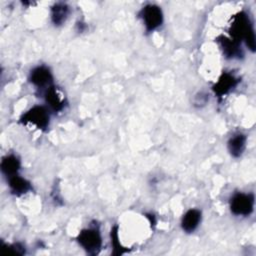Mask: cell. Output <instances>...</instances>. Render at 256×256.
<instances>
[{
    "instance_id": "1",
    "label": "cell",
    "mask_w": 256,
    "mask_h": 256,
    "mask_svg": "<svg viewBox=\"0 0 256 256\" xmlns=\"http://www.w3.org/2000/svg\"><path fill=\"white\" fill-rule=\"evenodd\" d=\"M230 34L232 36V40L236 43H239L241 39H244L247 46L254 50L255 48V37H254V31L251 26V23L249 21V18L247 15L243 12L237 14L230 26Z\"/></svg>"
},
{
    "instance_id": "2",
    "label": "cell",
    "mask_w": 256,
    "mask_h": 256,
    "mask_svg": "<svg viewBox=\"0 0 256 256\" xmlns=\"http://www.w3.org/2000/svg\"><path fill=\"white\" fill-rule=\"evenodd\" d=\"M77 240L79 244L90 254H97L101 248L102 240L99 231L95 228H88L82 230Z\"/></svg>"
},
{
    "instance_id": "3",
    "label": "cell",
    "mask_w": 256,
    "mask_h": 256,
    "mask_svg": "<svg viewBox=\"0 0 256 256\" xmlns=\"http://www.w3.org/2000/svg\"><path fill=\"white\" fill-rule=\"evenodd\" d=\"M21 122L33 124L39 129H45L49 124L48 111L43 106H34L22 116Z\"/></svg>"
},
{
    "instance_id": "4",
    "label": "cell",
    "mask_w": 256,
    "mask_h": 256,
    "mask_svg": "<svg viewBox=\"0 0 256 256\" xmlns=\"http://www.w3.org/2000/svg\"><path fill=\"white\" fill-rule=\"evenodd\" d=\"M254 197L251 194L238 193L235 194L230 202V208L235 215H249L253 210Z\"/></svg>"
},
{
    "instance_id": "5",
    "label": "cell",
    "mask_w": 256,
    "mask_h": 256,
    "mask_svg": "<svg viewBox=\"0 0 256 256\" xmlns=\"http://www.w3.org/2000/svg\"><path fill=\"white\" fill-rule=\"evenodd\" d=\"M142 18L147 31H153L161 25L163 15L158 6L147 5L142 9Z\"/></svg>"
},
{
    "instance_id": "6",
    "label": "cell",
    "mask_w": 256,
    "mask_h": 256,
    "mask_svg": "<svg viewBox=\"0 0 256 256\" xmlns=\"http://www.w3.org/2000/svg\"><path fill=\"white\" fill-rule=\"evenodd\" d=\"M238 83V80L229 73H223L217 83L213 86V90L215 94L219 97L227 94L230 90H232Z\"/></svg>"
},
{
    "instance_id": "7",
    "label": "cell",
    "mask_w": 256,
    "mask_h": 256,
    "mask_svg": "<svg viewBox=\"0 0 256 256\" xmlns=\"http://www.w3.org/2000/svg\"><path fill=\"white\" fill-rule=\"evenodd\" d=\"M30 81L37 87L46 86L50 84L52 81L51 72L47 67H36L30 73Z\"/></svg>"
},
{
    "instance_id": "8",
    "label": "cell",
    "mask_w": 256,
    "mask_h": 256,
    "mask_svg": "<svg viewBox=\"0 0 256 256\" xmlns=\"http://www.w3.org/2000/svg\"><path fill=\"white\" fill-rule=\"evenodd\" d=\"M201 221V212L197 209L188 210L182 218V229L188 233L193 232Z\"/></svg>"
},
{
    "instance_id": "9",
    "label": "cell",
    "mask_w": 256,
    "mask_h": 256,
    "mask_svg": "<svg viewBox=\"0 0 256 256\" xmlns=\"http://www.w3.org/2000/svg\"><path fill=\"white\" fill-rule=\"evenodd\" d=\"M9 187L11 192L16 195H22L31 189L30 183L17 174L9 177Z\"/></svg>"
},
{
    "instance_id": "10",
    "label": "cell",
    "mask_w": 256,
    "mask_h": 256,
    "mask_svg": "<svg viewBox=\"0 0 256 256\" xmlns=\"http://www.w3.org/2000/svg\"><path fill=\"white\" fill-rule=\"evenodd\" d=\"M246 146V137L242 134L233 136L228 142V149L233 157H239L242 155Z\"/></svg>"
},
{
    "instance_id": "11",
    "label": "cell",
    "mask_w": 256,
    "mask_h": 256,
    "mask_svg": "<svg viewBox=\"0 0 256 256\" xmlns=\"http://www.w3.org/2000/svg\"><path fill=\"white\" fill-rule=\"evenodd\" d=\"M19 168L20 162L18 158L15 157L14 155H7L1 161V170L5 175L9 177L16 175Z\"/></svg>"
},
{
    "instance_id": "12",
    "label": "cell",
    "mask_w": 256,
    "mask_h": 256,
    "mask_svg": "<svg viewBox=\"0 0 256 256\" xmlns=\"http://www.w3.org/2000/svg\"><path fill=\"white\" fill-rule=\"evenodd\" d=\"M69 9L67 5L63 3H57L55 4L51 9V19L52 22L55 25H61L63 22H65L67 16H68Z\"/></svg>"
},
{
    "instance_id": "13",
    "label": "cell",
    "mask_w": 256,
    "mask_h": 256,
    "mask_svg": "<svg viewBox=\"0 0 256 256\" xmlns=\"http://www.w3.org/2000/svg\"><path fill=\"white\" fill-rule=\"evenodd\" d=\"M45 100L54 111H60L64 106L59 94L57 93V90L55 89V87H52V86H50L46 90Z\"/></svg>"
},
{
    "instance_id": "14",
    "label": "cell",
    "mask_w": 256,
    "mask_h": 256,
    "mask_svg": "<svg viewBox=\"0 0 256 256\" xmlns=\"http://www.w3.org/2000/svg\"><path fill=\"white\" fill-rule=\"evenodd\" d=\"M219 42L221 44L224 54L227 57H234V56L238 55V53H239L238 43H236L232 39H227L226 37H220Z\"/></svg>"
},
{
    "instance_id": "15",
    "label": "cell",
    "mask_w": 256,
    "mask_h": 256,
    "mask_svg": "<svg viewBox=\"0 0 256 256\" xmlns=\"http://www.w3.org/2000/svg\"><path fill=\"white\" fill-rule=\"evenodd\" d=\"M207 102V96L203 93H200L198 96H196L195 98V104H199V105H204Z\"/></svg>"
}]
</instances>
